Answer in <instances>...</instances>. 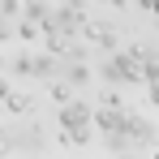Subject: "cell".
Instances as JSON below:
<instances>
[{
  "label": "cell",
  "mask_w": 159,
  "mask_h": 159,
  "mask_svg": "<svg viewBox=\"0 0 159 159\" xmlns=\"http://www.w3.org/2000/svg\"><path fill=\"white\" fill-rule=\"evenodd\" d=\"M86 120H90V107H82V103H69L60 112V125H65V129H82Z\"/></svg>",
  "instance_id": "cell-1"
},
{
  "label": "cell",
  "mask_w": 159,
  "mask_h": 159,
  "mask_svg": "<svg viewBox=\"0 0 159 159\" xmlns=\"http://www.w3.org/2000/svg\"><path fill=\"white\" fill-rule=\"evenodd\" d=\"M142 78H146V82L159 78V52H146V56H142Z\"/></svg>",
  "instance_id": "cell-2"
},
{
  "label": "cell",
  "mask_w": 159,
  "mask_h": 159,
  "mask_svg": "<svg viewBox=\"0 0 159 159\" xmlns=\"http://www.w3.org/2000/svg\"><path fill=\"white\" fill-rule=\"evenodd\" d=\"M151 9H155V13H159V0H151Z\"/></svg>",
  "instance_id": "cell-3"
},
{
  "label": "cell",
  "mask_w": 159,
  "mask_h": 159,
  "mask_svg": "<svg viewBox=\"0 0 159 159\" xmlns=\"http://www.w3.org/2000/svg\"><path fill=\"white\" fill-rule=\"evenodd\" d=\"M120 159H125V155H120Z\"/></svg>",
  "instance_id": "cell-4"
}]
</instances>
